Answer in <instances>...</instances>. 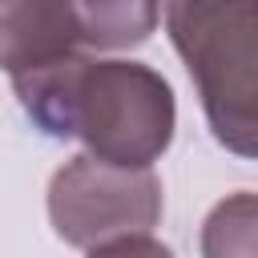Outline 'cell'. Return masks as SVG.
Wrapping results in <instances>:
<instances>
[{
  "instance_id": "cell-1",
  "label": "cell",
  "mask_w": 258,
  "mask_h": 258,
  "mask_svg": "<svg viewBox=\"0 0 258 258\" xmlns=\"http://www.w3.org/2000/svg\"><path fill=\"white\" fill-rule=\"evenodd\" d=\"M12 89L48 137H77L85 153L149 169L173 141L177 105L169 81L141 60L73 56L64 64L12 77Z\"/></svg>"
},
{
  "instance_id": "cell-2",
  "label": "cell",
  "mask_w": 258,
  "mask_h": 258,
  "mask_svg": "<svg viewBox=\"0 0 258 258\" xmlns=\"http://www.w3.org/2000/svg\"><path fill=\"white\" fill-rule=\"evenodd\" d=\"M165 32L214 141L258 161V0H165Z\"/></svg>"
},
{
  "instance_id": "cell-3",
  "label": "cell",
  "mask_w": 258,
  "mask_h": 258,
  "mask_svg": "<svg viewBox=\"0 0 258 258\" xmlns=\"http://www.w3.org/2000/svg\"><path fill=\"white\" fill-rule=\"evenodd\" d=\"M165 198L149 169L117 165L93 153L69 157L48 181V222L64 246L97 250L117 238L149 234L161 222Z\"/></svg>"
},
{
  "instance_id": "cell-4",
  "label": "cell",
  "mask_w": 258,
  "mask_h": 258,
  "mask_svg": "<svg viewBox=\"0 0 258 258\" xmlns=\"http://www.w3.org/2000/svg\"><path fill=\"white\" fill-rule=\"evenodd\" d=\"M85 56L73 0H0V60L8 81Z\"/></svg>"
},
{
  "instance_id": "cell-5",
  "label": "cell",
  "mask_w": 258,
  "mask_h": 258,
  "mask_svg": "<svg viewBox=\"0 0 258 258\" xmlns=\"http://www.w3.org/2000/svg\"><path fill=\"white\" fill-rule=\"evenodd\" d=\"M73 8L81 20L85 48L93 52L145 44L161 16V0H73Z\"/></svg>"
},
{
  "instance_id": "cell-6",
  "label": "cell",
  "mask_w": 258,
  "mask_h": 258,
  "mask_svg": "<svg viewBox=\"0 0 258 258\" xmlns=\"http://www.w3.org/2000/svg\"><path fill=\"white\" fill-rule=\"evenodd\" d=\"M202 258H258V194H226L202 222Z\"/></svg>"
},
{
  "instance_id": "cell-7",
  "label": "cell",
  "mask_w": 258,
  "mask_h": 258,
  "mask_svg": "<svg viewBox=\"0 0 258 258\" xmlns=\"http://www.w3.org/2000/svg\"><path fill=\"white\" fill-rule=\"evenodd\" d=\"M89 258H173V250L149 234H133V238H117V242L89 250Z\"/></svg>"
}]
</instances>
